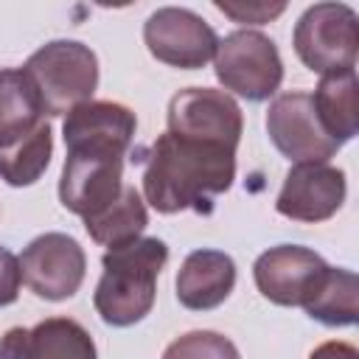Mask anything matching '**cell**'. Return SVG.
<instances>
[{"label": "cell", "mask_w": 359, "mask_h": 359, "mask_svg": "<svg viewBox=\"0 0 359 359\" xmlns=\"http://www.w3.org/2000/svg\"><path fill=\"white\" fill-rule=\"evenodd\" d=\"M0 359H98L90 331L70 317H48L34 328H8Z\"/></svg>", "instance_id": "obj_14"}, {"label": "cell", "mask_w": 359, "mask_h": 359, "mask_svg": "<svg viewBox=\"0 0 359 359\" xmlns=\"http://www.w3.org/2000/svg\"><path fill=\"white\" fill-rule=\"evenodd\" d=\"M20 286H22V272H20V258L0 247V309L3 306H11L20 294Z\"/></svg>", "instance_id": "obj_21"}, {"label": "cell", "mask_w": 359, "mask_h": 359, "mask_svg": "<svg viewBox=\"0 0 359 359\" xmlns=\"http://www.w3.org/2000/svg\"><path fill=\"white\" fill-rule=\"evenodd\" d=\"M314 112L325 129V135L342 146L356 137L359 112H356V70L320 76V84L311 95Z\"/></svg>", "instance_id": "obj_16"}, {"label": "cell", "mask_w": 359, "mask_h": 359, "mask_svg": "<svg viewBox=\"0 0 359 359\" xmlns=\"http://www.w3.org/2000/svg\"><path fill=\"white\" fill-rule=\"evenodd\" d=\"M53 132L22 67H0V180L34 185L50 165Z\"/></svg>", "instance_id": "obj_3"}, {"label": "cell", "mask_w": 359, "mask_h": 359, "mask_svg": "<svg viewBox=\"0 0 359 359\" xmlns=\"http://www.w3.org/2000/svg\"><path fill=\"white\" fill-rule=\"evenodd\" d=\"M328 272L320 252L300 244H278L252 264L258 292L275 306H306Z\"/></svg>", "instance_id": "obj_12"}, {"label": "cell", "mask_w": 359, "mask_h": 359, "mask_svg": "<svg viewBox=\"0 0 359 359\" xmlns=\"http://www.w3.org/2000/svg\"><path fill=\"white\" fill-rule=\"evenodd\" d=\"M356 11L345 3H314L309 6L292 34L297 59L320 76L356 70Z\"/></svg>", "instance_id": "obj_6"}, {"label": "cell", "mask_w": 359, "mask_h": 359, "mask_svg": "<svg viewBox=\"0 0 359 359\" xmlns=\"http://www.w3.org/2000/svg\"><path fill=\"white\" fill-rule=\"evenodd\" d=\"M146 224H149V210H146V202L135 185H123L121 196L112 205H107L101 213L84 219L90 238L107 250L140 238Z\"/></svg>", "instance_id": "obj_17"}, {"label": "cell", "mask_w": 359, "mask_h": 359, "mask_svg": "<svg viewBox=\"0 0 359 359\" xmlns=\"http://www.w3.org/2000/svg\"><path fill=\"white\" fill-rule=\"evenodd\" d=\"M22 73L31 79L45 115L59 118L93 101L98 87V59L90 45L76 39H53L36 48Z\"/></svg>", "instance_id": "obj_5"}, {"label": "cell", "mask_w": 359, "mask_h": 359, "mask_svg": "<svg viewBox=\"0 0 359 359\" xmlns=\"http://www.w3.org/2000/svg\"><path fill=\"white\" fill-rule=\"evenodd\" d=\"M143 42L157 62L180 70H196L213 59L219 36L196 11L163 6L149 14L143 25Z\"/></svg>", "instance_id": "obj_8"}, {"label": "cell", "mask_w": 359, "mask_h": 359, "mask_svg": "<svg viewBox=\"0 0 359 359\" xmlns=\"http://www.w3.org/2000/svg\"><path fill=\"white\" fill-rule=\"evenodd\" d=\"M137 118L118 101H87L65 115V165L59 202L65 210L90 219L112 205L123 191V160L132 146Z\"/></svg>", "instance_id": "obj_1"}, {"label": "cell", "mask_w": 359, "mask_h": 359, "mask_svg": "<svg viewBox=\"0 0 359 359\" xmlns=\"http://www.w3.org/2000/svg\"><path fill=\"white\" fill-rule=\"evenodd\" d=\"M236 180V149L163 132L143 160V199L157 213H210Z\"/></svg>", "instance_id": "obj_2"}, {"label": "cell", "mask_w": 359, "mask_h": 359, "mask_svg": "<svg viewBox=\"0 0 359 359\" xmlns=\"http://www.w3.org/2000/svg\"><path fill=\"white\" fill-rule=\"evenodd\" d=\"M165 121H168V132L174 135L222 143L227 149H238L244 132V115L236 98L224 90H210V87L180 90L168 101Z\"/></svg>", "instance_id": "obj_10"}, {"label": "cell", "mask_w": 359, "mask_h": 359, "mask_svg": "<svg viewBox=\"0 0 359 359\" xmlns=\"http://www.w3.org/2000/svg\"><path fill=\"white\" fill-rule=\"evenodd\" d=\"M213 70L224 90L247 101H266L278 93L283 81V62L278 45L255 28H238L219 39L213 53Z\"/></svg>", "instance_id": "obj_7"}, {"label": "cell", "mask_w": 359, "mask_h": 359, "mask_svg": "<svg viewBox=\"0 0 359 359\" xmlns=\"http://www.w3.org/2000/svg\"><path fill=\"white\" fill-rule=\"evenodd\" d=\"M163 359H241V356L238 348L219 331H188L163 351Z\"/></svg>", "instance_id": "obj_19"}, {"label": "cell", "mask_w": 359, "mask_h": 359, "mask_svg": "<svg viewBox=\"0 0 359 359\" xmlns=\"http://www.w3.org/2000/svg\"><path fill=\"white\" fill-rule=\"evenodd\" d=\"M303 311L328 328L353 325L359 317V278L351 269L328 266L323 283L309 297Z\"/></svg>", "instance_id": "obj_18"}, {"label": "cell", "mask_w": 359, "mask_h": 359, "mask_svg": "<svg viewBox=\"0 0 359 359\" xmlns=\"http://www.w3.org/2000/svg\"><path fill=\"white\" fill-rule=\"evenodd\" d=\"M348 194L345 171L331 163H294L283 177L275 210L292 222L317 224L331 219Z\"/></svg>", "instance_id": "obj_13"}, {"label": "cell", "mask_w": 359, "mask_h": 359, "mask_svg": "<svg viewBox=\"0 0 359 359\" xmlns=\"http://www.w3.org/2000/svg\"><path fill=\"white\" fill-rule=\"evenodd\" d=\"M266 132L275 149L292 163H328L339 146L325 135L311 95L303 90L280 93L266 109Z\"/></svg>", "instance_id": "obj_11"}, {"label": "cell", "mask_w": 359, "mask_h": 359, "mask_svg": "<svg viewBox=\"0 0 359 359\" xmlns=\"http://www.w3.org/2000/svg\"><path fill=\"white\" fill-rule=\"evenodd\" d=\"M22 283L42 300H67L79 292L87 272L81 244L67 233H42L20 255Z\"/></svg>", "instance_id": "obj_9"}, {"label": "cell", "mask_w": 359, "mask_h": 359, "mask_svg": "<svg viewBox=\"0 0 359 359\" xmlns=\"http://www.w3.org/2000/svg\"><path fill=\"white\" fill-rule=\"evenodd\" d=\"M168 261L163 238L140 236L129 244L112 247L101 255V280L93 294L98 317L112 328L140 323L157 297V278Z\"/></svg>", "instance_id": "obj_4"}, {"label": "cell", "mask_w": 359, "mask_h": 359, "mask_svg": "<svg viewBox=\"0 0 359 359\" xmlns=\"http://www.w3.org/2000/svg\"><path fill=\"white\" fill-rule=\"evenodd\" d=\"M309 359H359V351L348 342L334 339V342H323L320 348H314Z\"/></svg>", "instance_id": "obj_22"}, {"label": "cell", "mask_w": 359, "mask_h": 359, "mask_svg": "<svg viewBox=\"0 0 359 359\" xmlns=\"http://www.w3.org/2000/svg\"><path fill=\"white\" fill-rule=\"evenodd\" d=\"M224 17H230L233 22L241 25H264L269 20H275L278 14L286 11V3H261V0H216L213 3Z\"/></svg>", "instance_id": "obj_20"}, {"label": "cell", "mask_w": 359, "mask_h": 359, "mask_svg": "<svg viewBox=\"0 0 359 359\" xmlns=\"http://www.w3.org/2000/svg\"><path fill=\"white\" fill-rule=\"evenodd\" d=\"M236 286V261L222 250H194L177 272V300L191 311L222 306Z\"/></svg>", "instance_id": "obj_15"}]
</instances>
